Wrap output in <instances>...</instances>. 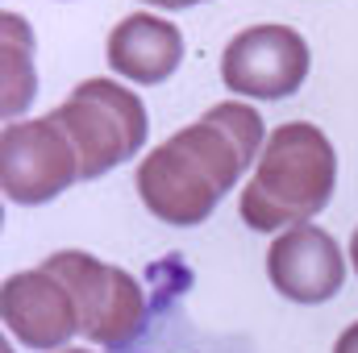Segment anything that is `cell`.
<instances>
[{
	"label": "cell",
	"mask_w": 358,
	"mask_h": 353,
	"mask_svg": "<svg viewBox=\"0 0 358 353\" xmlns=\"http://www.w3.org/2000/svg\"><path fill=\"white\" fill-rule=\"evenodd\" d=\"M338 187L334 142L313 121H287L267 133L255 175L238 195V212L255 233H283L325 212Z\"/></svg>",
	"instance_id": "6da1fadb"
},
{
	"label": "cell",
	"mask_w": 358,
	"mask_h": 353,
	"mask_svg": "<svg viewBox=\"0 0 358 353\" xmlns=\"http://www.w3.org/2000/svg\"><path fill=\"white\" fill-rule=\"evenodd\" d=\"M76 154H80V171L84 179H100L113 167L129 163L134 154H142L146 133H150V117L146 104L134 88H121L117 80H84L76 84L71 96L50 112Z\"/></svg>",
	"instance_id": "7a4b0ae2"
},
{
	"label": "cell",
	"mask_w": 358,
	"mask_h": 353,
	"mask_svg": "<svg viewBox=\"0 0 358 353\" xmlns=\"http://www.w3.org/2000/svg\"><path fill=\"white\" fill-rule=\"evenodd\" d=\"M46 270L67 283L80 308V333L100 350H125L146 329V295L129 270L100 262L84 250H59L46 258Z\"/></svg>",
	"instance_id": "3957f363"
},
{
	"label": "cell",
	"mask_w": 358,
	"mask_h": 353,
	"mask_svg": "<svg viewBox=\"0 0 358 353\" xmlns=\"http://www.w3.org/2000/svg\"><path fill=\"white\" fill-rule=\"evenodd\" d=\"M80 179V154L50 112L34 121H8L0 129V187L13 204H50Z\"/></svg>",
	"instance_id": "277c9868"
},
{
	"label": "cell",
	"mask_w": 358,
	"mask_h": 353,
	"mask_svg": "<svg viewBox=\"0 0 358 353\" xmlns=\"http://www.w3.org/2000/svg\"><path fill=\"white\" fill-rule=\"evenodd\" d=\"M313 54L308 42L300 38V29L263 21L250 25L242 33H234L225 42L221 54V80L234 96H250V100H283L308 80Z\"/></svg>",
	"instance_id": "5b68a950"
},
{
	"label": "cell",
	"mask_w": 358,
	"mask_h": 353,
	"mask_svg": "<svg viewBox=\"0 0 358 353\" xmlns=\"http://www.w3.org/2000/svg\"><path fill=\"white\" fill-rule=\"evenodd\" d=\"M0 320L4 329L38 353H59L80 333V308L76 295L59 274L46 266L17 270L0 287Z\"/></svg>",
	"instance_id": "8992f818"
},
{
	"label": "cell",
	"mask_w": 358,
	"mask_h": 353,
	"mask_svg": "<svg viewBox=\"0 0 358 353\" xmlns=\"http://www.w3.org/2000/svg\"><path fill=\"white\" fill-rule=\"evenodd\" d=\"M271 287L292 303H325L346 283V254L321 225L304 220L283 229L267 250Z\"/></svg>",
	"instance_id": "52a82bcc"
},
{
	"label": "cell",
	"mask_w": 358,
	"mask_h": 353,
	"mask_svg": "<svg viewBox=\"0 0 358 353\" xmlns=\"http://www.w3.org/2000/svg\"><path fill=\"white\" fill-rule=\"evenodd\" d=\"M138 195L150 208V216H159L163 225L187 229L213 216L221 187L204 175V167L192 154H183L167 137L138 163Z\"/></svg>",
	"instance_id": "ba28073f"
},
{
	"label": "cell",
	"mask_w": 358,
	"mask_h": 353,
	"mask_svg": "<svg viewBox=\"0 0 358 353\" xmlns=\"http://www.w3.org/2000/svg\"><path fill=\"white\" fill-rule=\"evenodd\" d=\"M104 59L121 80L150 88V84H163L167 75H176V67L183 63V33L167 17L129 13L113 25Z\"/></svg>",
	"instance_id": "9c48e42d"
},
{
	"label": "cell",
	"mask_w": 358,
	"mask_h": 353,
	"mask_svg": "<svg viewBox=\"0 0 358 353\" xmlns=\"http://www.w3.org/2000/svg\"><path fill=\"white\" fill-rule=\"evenodd\" d=\"M171 142H176L183 154H192V158L204 167V175L221 187V195L238 187V179H242L246 167H255V163H250V154L242 150V142L221 125V117H217L213 108H208L200 121H192V125L176 129V133H171Z\"/></svg>",
	"instance_id": "30bf717a"
},
{
	"label": "cell",
	"mask_w": 358,
	"mask_h": 353,
	"mask_svg": "<svg viewBox=\"0 0 358 353\" xmlns=\"http://www.w3.org/2000/svg\"><path fill=\"white\" fill-rule=\"evenodd\" d=\"M38 96V71H34V33L25 17L0 13V117L17 121L29 100Z\"/></svg>",
	"instance_id": "8fae6325"
},
{
	"label": "cell",
	"mask_w": 358,
	"mask_h": 353,
	"mask_svg": "<svg viewBox=\"0 0 358 353\" xmlns=\"http://www.w3.org/2000/svg\"><path fill=\"white\" fill-rule=\"evenodd\" d=\"M334 353H358V320H355V324H346V329L338 333V341H334Z\"/></svg>",
	"instance_id": "7c38bea8"
},
{
	"label": "cell",
	"mask_w": 358,
	"mask_h": 353,
	"mask_svg": "<svg viewBox=\"0 0 358 353\" xmlns=\"http://www.w3.org/2000/svg\"><path fill=\"white\" fill-rule=\"evenodd\" d=\"M155 8H192V4H204V0H146Z\"/></svg>",
	"instance_id": "4fadbf2b"
},
{
	"label": "cell",
	"mask_w": 358,
	"mask_h": 353,
	"mask_svg": "<svg viewBox=\"0 0 358 353\" xmlns=\"http://www.w3.org/2000/svg\"><path fill=\"white\" fill-rule=\"evenodd\" d=\"M350 262H355V270H358V229H355V237H350Z\"/></svg>",
	"instance_id": "5bb4252c"
},
{
	"label": "cell",
	"mask_w": 358,
	"mask_h": 353,
	"mask_svg": "<svg viewBox=\"0 0 358 353\" xmlns=\"http://www.w3.org/2000/svg\"><path fill=\"white\" fill-rule=\"evenodd\" d=\"M59 353H96V350H59Z\"/></svg>",
	"instance_id": "9a60e30c"
}]
</instances>
